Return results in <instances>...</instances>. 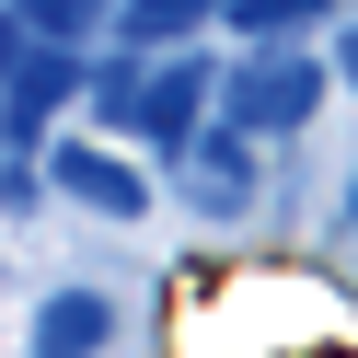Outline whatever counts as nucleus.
Wrapping results in <instances>:
<instances>
[]
</instances>
